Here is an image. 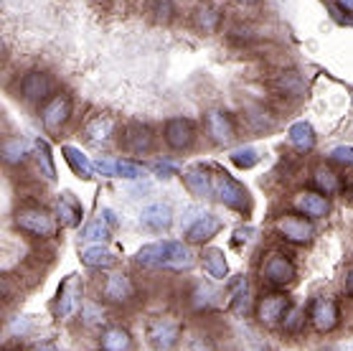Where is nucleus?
I'll return each mask as SVG.
<instances>
[{
	"label": "nucleus",
	"instance_id": "nucleus-1",
	"mask_svg": "<svg viewBox=\"0 0 353 351\" xmlns=\"http://www.w3.org/2000/svg\"><path fill=\"white\" fill-rule=\"evenodd\" d=\"M137 265L143 267H163V270H188L193 267V252L185 247L183 242H155V245H145L135 257Z\"/></svg>",
	"mask_w": 353,
	"mask_h": 351
},
{
	"label": "nucleus",
	"instance_id": "nucleus-2",
	"mask_svg": "<svg viewBox=\"0 0 353 351\" xmlns=\"http://www.w3.org/2000/svg\"><path fill=\"white\" fill-rule=\"evenodd\" d=\"M214 196L224 207L234 209V211H241V214H249V209H252L249 191L236 178H232V176L226 173V171H216V176H214Z\"/></svg>",
	"mask_w": 353,
	"mask_h": 351
},
{
	"label": "nucleus",
	"instance_id": "nucleus-3",
	"mask_svg": "<svg viewBox=\"0 0 353 351\" xmlns=\"http://www.w3.org/2000/svg\"><path fill=\"white\" fill-rule=\"evenodd\" d=\"M16 227L21 231H26V234H31V237H39V240H48V237H54V231H57L54 216L48 214L46 209H41V207L18 209Z\"/></svg>",
	"mask_w": 353,
	"mask_h": 351
},
{
	"label": "nucleus",
	"instance_id": "nucleus-4",
	"mask_svg": "<svg viewBox=\"0 0 353 351\" xmlns=\"http://www.w3.org/2000/svg\"><path fill=\"white\" fill-rule=\"evenodd\" d=\"M181 323L170 316H158V319L148 321L145 326V336H148V343L153 346L155 351H170L181 339Z\"/></svg>",
	"mask_w": 353,
	"mask_h": 351
},
{
	"label": "nucleus",
	"instance_id": "nucleus-5",
	"mask_svg": "<svg viewBox=\"0 0 353 351\" xmlns=\"http://www.w3.org/2000/svg\"><path fill=\"white\" fill-rule=\"evenodd\" d=\"M262 275L270 285H288L295 280V265L290 260L288 255H282V252H270L262 265Z\"/></svg>",
	"mask_w": 353,
	"mask_h": 351
},
{
	"label": "nucleus",
	"instance_id": "nucleus-6",
	"mask_svg": "<svg viewBox=\"0 0 353 351\" xmlns=\"http://www.w3.org/2000/svg\"><path fill=\"white\" fill-rule=\"evenodd\" d=\"M290 311V298L282 293H270L257 301V321L262 326H277Z\"/></svg>",
	"mask_w": 353,
	"mask_h": 351
},
{
	"label": "nucleus",
	"instance_id": "nucleus-7",
	"mask_svg": "<svg viewBox=\"0 0 353 351\" xmlns=\"http://www.w3.org/2000/svg\"><path fill=\"white\" fill-rule=\"evenodd\" d=\"M81 280L77 275H69V278L61 283L59 287V296H57V303H54V313H57L59 319H69L81 303Z\"/></svg>",
	"mask_w": 353,
	"mask_h": 351
},
{
	"label": "nucleus",
	"instance_id": "nucleus-8",
	"mask_svg": "<svg viewBox=\"0 0 353 351\" xmlns=\"http://www.w3.org/2000/svg\"><path fill=\"white\" fill-rule=\"evenodd\" d=\"M277 231L288 242H295V245H305V242L313 240L315 227L310 224V219L305 216H295V214H285L277 219Z\"/></svg>",
	"mask_w": 353,
	"mask_h": 351
},
{
	"label": "nucleus",
	"instance_id": "nucleus-9",
	"mask_svg": "<svg viewBox=\"0 0 353 351\" xmlns=\"http://www.w3.org/2000/svg\"><path fill=\"white\" fill-rule=\"evenodd\" d=\"M69 115H72V99L59 92V95H54L46 104H43V110H41V120H43L46 130L57 133V130H61L66 125Z\"/></svg>",
	"mask_w": 353,
	"mask_h": 351
},
{
	"label": "nucleus",
	"instance_id": "nucleus-10",
	"mask_svg": "<svg viewBox=\"0 0 353 351\" xmlns=\"http://www.w3.org/2000/svg\"><path fill=\"white\" fill-rule=\"evenodd\" d=\"M163 137H165V143H168L173 151H188L193 145V140H196V128H193L191 120L173 117V120L165 122Z\"/></svg>",
	"mask_w": 353,
	"mask_h": 351
},
{
	"label": "nucleus",
	"instance_id": "nucleus-11",
	"mask_svg": "<svg viewBox=\"0 0 353 351\" xmlns=\"http://www.w3.org/2000/svg\"><path fill=\"white\" fill-rule=\"evenodd\" d=\"M206 133H209V137L214 140L216 145H229L234 140V120L232 115L224 110H211L206 112Z\"/></svg>",
	"mask_w": 353,
	"mask_h": 351
},
{
	"label": "nucleus",
	"instance_id": "nucleus-12",
	"mask_svg": "<svg viewBox=\"0 0 353 351\" xmlns=\"http://www.w3.org/2000/svg\"><path fill=\"white\" fill-rule=\"evenodd\" d=\"M221 227L224 224H221V219L216 214H199L185 227V240L191 242V245H203L211 237H216L219 231H221Z\"/></svg>",
	"mask_w": 353,
	"mask_h": 351
},
{
	"label": "nucleus",
	"instance_id": "nucleus-13",
	"mask_svg": "<svg viewBox=\"0 0 353 351\" xmlns=\"http://www.w3.org/2000/svg\"><path fill=\"white\" fill-rule=\"evenodd\" d=\"M310 321H313V326L318 328L321 334H330V331L338 326V321H341L338 303L333 301V298H321V301H315L313 308H310Z\"/></svg>",
	"mask_w": 353,
	"mask_h": 351
},
{
	"label": "nucleus",
	"instance_id": "nucleus-14",
	"mask_svg": "<svg viewBox=\"0 0 353 351\" xmlns=\"http://www.w3.org/2000/svg\"><path fill=\"white\" fill-rule=\"evenodd\" d=\"M295 209L300 211L303 216L307 219H323V216H328L330 211V201L328 196H323L321 191H300L292 199Z\"/></svg>",
	"mask_w": 353,
	"mask_h": 351
},
{
	"label": "nucleus",
	"instance_id": "nucleus-15",
	"mask_svg": "<svg viewBox=\"0 0 353 351\" xmlns=\"http://www.w3.org/2000/svg\"><path fill=\"white\" fill-rule=\"evenodd\" d=\"M51 89H54V82L43 72H28L21 79V97H23L26 102H41V99H46L51 95Z\"/></svg>",
	"mask_w": 353,
	"mask_h": 351
},
{
	"label": "nucleus",
	"instance_id": "nucleus-16",
	"mask_svg": "<svg viewBox=\"0 0 353 351\" xmlns=\"http://www.w3.org/2000/svg\"><path fill=\"white\" fill-rule=\"evenodd\" d=\"M102 296H105V301H110V303H128L130 298L135 296V285H132V280H130L128 275L112 272V275H107L105 283H102Z\"/></svg>",
	"mask_w": 353,
	"mask_h": 351
},
{
	"label": "nucleus",
	"instance_id": "nucleus-17",
	"mask_svg": "<svg viewBox=\"0 0 353 351\" xmlns=\"http://www.w3.org/2000/svg\"><path fill=\"white\" fill-rule=\"evenodd\" d=\"M181 178H183L185 189H188L193 196H199V199H211V196H214V176L203 166L188 168V171H183Z\"/></svg>",
	"mask_w": 353,
	"mask_h": 351
},
{
	"label": "nucleus",
	"instance_id": "nucleus-18",
	"mask_svg": "<svg viewBox=\"0 0 353 351\" xmlns=\"http://www.w3.org/2000/svg\"><path fill=\"white\" fill-rule=\"evenodd\" d=\"M122 148L128 153H135V155L148 153L153 148V130L148 128V125H140V122L130 125L125 130V135H122Z\"/></svg>",
	"mask_w": 353,
	"mask_h": 351
},
{
	"label": "nucleus",
	"instance_id": "nucleus-19",
	"mask_svg": "<svg viewBox=\"0 0 353 351\" xmlns=\"http://www.w3.org/2000/svg\"><path fill=\"white\" fill-rule=\"evenodd\" d=\"M140 224L150 231H163L173 224V211H170L168 204H150V207L143 209Z\"/></svg>",
	"mask_w": 353,
	"mask_h": 351
},
{
	"label": "nucleus",
	"instance_id": "nucleus-20",
	"mask_svg": "<svg viewBox=\"0 0 353 351\" xmlns=\"http://www.w3.org/2000/svg\"><path fill=\"white\" fill-rule=\"evenodd\" d=\"M114 135V120L110 115H97L84 125V137L92 145H105Z\"/></svg>",
	"mask_w": 353,
	"mask_h": 351
},
{
	"label": "nucleus",
	"instance_id": "nucleus-21",
	"mask_svg": "<svg viewBox=\"0 0 353 351\" xmlns=\"http://www.w3.org/2000/svg\"><path fill=\"white\" fill-rule=\"evenodd\" d=\"M57 214H59V222L64 224V227H77V224L81 222L79 199H77L72 191H64L57 199Z\"/></svg>",
	"mask_w": 353,
	"mask_h": 351
},
{
	"label": "nucleus",
	"instance_id": "nucleus-22",
	"mask_svg": "<svg viewBox=\"0 0 353 351\" xmlns=\"http://www.w3.org/2000/svg\"><path fill=\"white\" fill-rule=\"evenodd\" d=\"M99 346H102V351H130L132 349V336L128 328L110 326L99 336Z\"/></svg>",
	"mask_w": 353,
	"mask_h": 351
},
{
	"label": "nucleus",
	"instance_id": "nucleus-23",
	"mask_svg": "<svg viewBox=\"0 0 353 351\" xmlns=\"http://www.w3.org/2000/svg\"><path fill=\"white\" fill-rule=\"evenodd\" d=\"M81 263L87 267H94V270H107V267H112L117 263V255L112 249L102 247V245H94V247L81 249Z\"/></svg>",
	"mask_w": 353,
	"mask_h": 351
},
{
	"label": "nucleus",
	"instance_id": "nucleus-24",
	"mask_svg": "<svg viewBox=\"0 0 353 351\" xmlns=\"http://www.w3.org/2000/svg\"><path fill=\"white\" fill-rule=\"evenodd\" d=\"M201 263H203V270H206V275H209V278H214V280H224L226 272H229V265H226L224 252H221V249H216V247L203 249Z\"/></svg>",
	"mask_w": 353,
	"mask_h": 351
},
{
	"label": "nucleus",
	"instance_id": "nucleus-25",
	"mask_svg": "<svg viewBox=\"0 0 353 351\" xmlns=\"http://www.w3.org/2000/svg\"><path fill=\"white\" fill-rule=\"evenodd\" d=\"M313 184L323 196H333V193L341 191V178H338V173L336 171H330V168H325V166L315 168Z\"/></svg>",
	"mask_w": 353,
	"mask_h": 351
},
{
	"label": "nucleus",
	"instance_id": "nucleus-26",
	"mask_svg": "<svg viewBox=\"0 0 353 351\" xmlns=\"http://www.w3.org/2000/svg\"><path fill=\"white\" fill-rule=\"evenodd\" d=\"M290 143L295 145L297 151H313L315 148V130L310 122H295L290 128Z\"/></svg>",
	"mask_w": 353,
	"mask_h": 351
},
{
	"label": "nucleus",
	"instance_id": "nucleus-27",
	"mask_svg": "<svg viewBox=\"0 0 353 351\" xmlns=\"http://www.w3.org/2000/svg\"><path fill=\"white\" fill-rule=\"evenodd\" d=\"M61 153H64L66 163L72 166V171L79 176V178H92V171H94V166L89 163V158L79 151V148H74V145H64V148H61Z\"/></svg>",
	"mask_w": 353,
	"mask_h": 351
},
{
	"label": "nucleus",
	"instance_id": "nucleus-28",
	"mask_svg": "<svg viewBox=\"0 0 353 351\" xmlns=\"http://www.w3.org/2000/svg\"><path fill=\"white\" fill-rule=\"evenodd\" d=\"M110 219H107L105 214H99L97 219H92V222L84 227V231H81V240L87 242H105L110 240Z\"/></svg>",
	"mask_w": 353,
	"mask_h": 351
},
{
	"label": "nucleus",
	"instance_id": "nucleus-29",
	"mask_svg": "<svg viewBox=\"0 0 353 351\" xmlns=\"http://www.w3.org/2000/svg\"><path fill=\"white\" fill-rule=\"evenodd\" d=\"M26 155H28V145L23 143V140H6L3 143V160L8 163V166H21L26 160Z\"/></svg>",
	"mask_w": 353,
	"mask_h": 351
},
{
	"label": "nucleus",
	"instance_id": "nucleus-30",
	"mask_svg": "<svg viewBox=\"0 0 353 351\" xmlns=\"http://www.w3.org/2000/svg\"><path fill=\"white\" fill-rule=\"evenodd\" d=\"M36 158L48 181H57V168H54V158H51V148L46 140H36Z\"/></svg>",
	"mask_w": 353,
	"mask_h": 351
},
{
	"label": "nucleus",
	"instance_id": "nucleus-31",
	"mask_svg": "<svg viewBox=\"0 0 353 351\" xmlns=\"http://www.w3.org/2000/svg\"><path fill=\"white\" fill-rule=\"evenodd\" d=\"M247 298H249L247 280L239 278L234 283V293H232V311L236 313V316H244V313H247Z\"/></svg>",
	"mask_w": 353,
	"mask_h": 351
},
{
	"label": "nucleus",
	"instance_id": "nucleus-32",
	"mask_svg": "<svg viewBox=\"0 0 353 351\" xmlns=\"http://www.w3.org/2000/svg\"><path fill=\"white\" fill-rule=\"evenodd\" d=\"M214 298H216V290L211 285H196V290H193V308L196 311H206L211 303H214Z\"/></svg>",
	"mask_w": 353,
	"mask_h": 351
},
{
	"label": "nucleus",
	"instance_id": "nucleus-33",
	"mask_svg": "<svg viewBox=\"0 0 353 351\" xmlns=\"http://www.w3.org/2000/svg\"><path fill=\"white\" fill-rule=\"evenodd\" d=\"M114 176L117 178H143L145 171L135 160H114Z\"/></svg>",
	"mask_w": 353,
	"mask_h": 351
},
{
	"label": "nucleus",
	"instance_id": "nucleus-34",
	"mask_svg": "<svg viewBox=\"0 0 353 351\" xmlns=\"http://www.w3.org/2000/svg\"><path fill=\"white\" fill-rule=\"evenodd\" d=\"M219 21H221V16H219L214 8H199L196 10V26H199L201 31H214L219 26Z\"/></svg>",
	"mask_w": 353,
	"mask_h": 351
},
{
	"label": "nucleus",
	"instance_id": "nucleus-35",
	"mask_svg": "<svg viewBox=\"0 0 353 351\" xmlns=\"http://www.w3.org/2000/svg\"><path fill=\"white\" fill-rule=\"evenodd\" d=\"M232 163L239 168H252L259 163V153L254 148H239V151L232 153Z\"/></svg>",
	"mask_w": 353,
	"mask_h": 351
},
{
	"label": "nucleus",
	"instance_id": "nucleus-36",
	"mask_svg": "<svg viewBox=\"0 0 353 351\" xmlns=\"http://www.w3.org/2000/svg\"><path fill=\"white\" fill-rule=\"evenodd\" d=\"M280 87L288 92L290 97H297V95H303V82H300V77H297L295 72H288V74H282L280 77Z\"/></svg>",
	"mask_w": 353,
	"mask_h": 351
},
{
	"label": "nucleus",
	"instance_id": "nucleus-37",
	"mask_svg": "<svg viewBox=\"0 0 353 351\" xmlns=\"http://www.w3.org/2000/svg\"><path fill=\"white\" fill-rule=\"evenodd\" d=\"M330 160L338 163V166H343V168H353V148L341 145V148H336V151L330 153Z\"/></svg>",
	"mask_w": 353,
	"mask_h": 351
},
{
	"label": "nucleus",
	"instance_id": "nucleus-38",
	"mask_svg": "<svg viewBox=\"0 0 353 351\" xmlns=\"http://www.w3.org/2000/svg\"><path fill=\"white\" fill-rule=\"evenodd\" d=\"M303 323H305V319H303V311H300V308H290L288 316H285V331L295 334Z\"/></svg>",
	"mask_w": 353,
	"mask_h": 351
},
{
	"label": "nucleus",
	"instance_id": "nucleus-39",
	"mask_svg": "<svg viewBox=\"0 0 353 351\" xmlns=\"http://www.w3.org/2000/svg\"><path fill=\"white\" fill-rule=\"evenodd\" d=\"M153 171L161 176V178H168V176H176L178 173V168L173 166V163H155Z\"/></svg>",
	"mask_w": 353,
	"mask_h": 351
},
{
	"label": "nucleus",
	"instance_id": "nucleus-40",
	"mask_svg": "<svg viewBox=\"0 0 353 351\" xmlns=\"http://www.w3.org/2000/svg\"><path fill=\"white\" fill-rule=\"evenodd\" d=\"M97 171L102 176H114V160H105V158H99L97 160Z\"/></svg>",
	"mask_w": 353,
	"mask_h": 351
},
{
	"label": "nucleus",
	"instance_id": "nucleus-41",
	"mask_svg": "<svg viewBox=\"0 0 353 351\" xmlns=\"http://www.w3.org/2000/svg\"><path fill=\"white\" fill-rule=\"evenodd\" d=\"M249 234H252V229H236V234H234V245H241V242H249Z\"/></svg>",
	"mask_w": 353,
	"mask_h": 351
},
{
	"label": "nucleus",
	"instance_id": "nucleus-42",
	"mask_svg": "<svg viewBox=\"0 0 353 351\" xmlns=\"http://www.w3.org/2000/svg\"><path fill=\"white\" fill-rule=\"evenodd\" d=\"M345 293L353 298V267L348 270V275H345Z\"/></svg>",
	"mask_w": 353,
	"mask_h": 351
},
{
	"label": "nucleus",
	"instance_id": "nucleus-43",
	"mask_svg": "<svg viewBox=\"0 0 353 351\" xmlns=\"http://www.w3.org/2000/svg\"><path fill=\"white\" fill-rule=\"evenodd\" d=\"M338 6H341L345 13H351V16H353V0H338Z\"/></svg>",
	"mask_w": 353,
	"mask_h": 351
},
{
	"label": "nucleus",
	"instance_id": "nucleus-44",
	"mask_svg": "<svg viewBox=\"0 0 353 351\" xmlns=\"http://www.w3.org/2000/svg\"><path fill=\"white\" fill-rule=\"evenodd\" d=\"M234 3H241V6H249V3H257V0H234Z\"/></svg>",
	"mask_w": 353,
	"mask_h": 351
},
{
	"label": "nucleus",
	"instance_id": "nucleus-45",
	"mask_svg": "<svg viewBox=\"0 0 353 351\" xmlns=\"http://www.w3.org/2000/svg\"><path fill=\"white\" fill-rule=\"evenodd\" d=\"M36 351H57V349H54V346H48V343H46V346H41V349H36Z\"/></svg>",
	"mask_w": 353,
	"mask_h": 351
},
{
	"label": "nucleus",
	"instance_id": "nucleus-46",
	"mask_svg": "<svg viewBox=\"0 0 353 351\" xmlns=\"http://www.w3.org/2000/svg\"><path fill=\"white\" fill-rule=\"evenodd\" d=\"M351 193H353V189H351Z\"/></svg>",
	"mask_w": 353,
	"mask_h": 351
}]
</instances>
